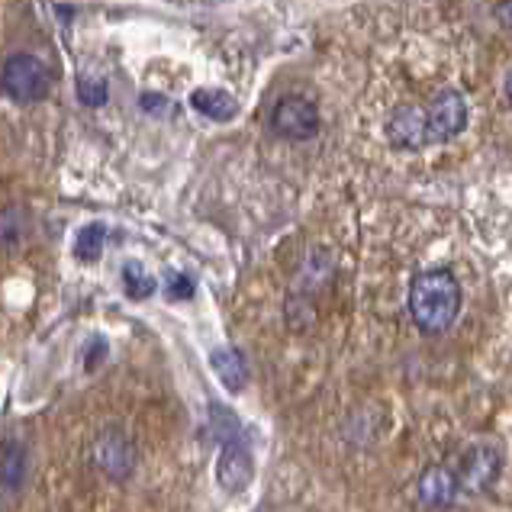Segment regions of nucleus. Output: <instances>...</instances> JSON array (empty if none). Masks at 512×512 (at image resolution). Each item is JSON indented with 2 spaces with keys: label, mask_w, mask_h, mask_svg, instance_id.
<instances>
[{
  "label": "nucleus",
  "mask_w": 512,
  "mask_h": 512,
  "mask_svg": "<svg viewBox=\"0 0 512 512\" xmlns=\"http://www.w3.org/2000/svg\"><path fill=\"white\" fill-rule=\"evenodd\" d=\"M461 284L458 277L451 274L448 268H432L416 274L413 287H409V316L413 323L429 332L438 335L451 329V323L461 313Z\"/></svg>",
  "instance_id": "obj_1"
},
{
  "label": "nucleus",
  "mask_w": 512,
  "mask_h": 512,
  "mask_svg": "<svg viewBox=\"0 0 512 512\" xmlns=\"http://www.w3.org/2000/svg\"><path fill=\"white\" fill-rule=\"evenodd\" d=\"M0 87H4V94L10 100H17V104H36V100H46L52 91V71L42 65L36 55L17 52L4 62Z\"/></svg>",
  "instance_id": "obj_2"
},
{
  "label": "nucleus",
  "mask_w": 512,
  "mask_h": 512,
  "mask_svg": "<svg viewBox=\"0 0 512 512\" xmlns=\"http://www.w3.org/2000/svg\"><path fill=\"white\" fill-rule=\"evenodd\" d=\"M271 129L290 142H306L319 133V110L310 97L284 94L271 110Z\"/></svg>",
  "instance_id": "obj_3"
},
{
  "label": "nucleus",
  "mask_w": 512,
  "mask_h": 512,
  "mask_svg": "<svg viewBox=\"0 0 512 512\" xmlns=\"http://www.w3.org/2000/svg\"><path fill=\"white\" fill-rule=\"evenodd\" d=\"M422 110H426V142L429 145L448 142V139H455L458 133H464L467 116H471L464 94L455 91V87H445V91Z\"/></svg>",
  "instance_id": "obj_4"
},
{
  "label": "nucleus",
  "mask_w": 512,
  "mask_h": 512,
  "mask_svg": "<svg viewBox=\"0 0 512 512\" xmlns=\"http://www.w3.org/2000/svg\"><path fill=\"white\" fill-rule=\"evenodd\" d=\"M458 487L461 493H484L496 484L500 477V451L490 442H477L464 451L461 467H458Z\"/></svg>",
  "instance_id": "obj_5"
},
{
  "label": "nucleus",
  "mask_w": 512,
  "mask_h": 512,
  "mask_svg": "<svg viewBox=\"0 0 512 512\" xmlns=\"http://www.w3.org/2000/svg\"><path fill=\"white\" fill-rule=\"evenodd\" d=\"M255 477V461L248 455V445L239 435L223 438V451L216 461V480L226 493H242Z\"/></svg>",
  "instance_id": "obj_6"
},
{
  "label": "nucleus",
  "mask_w": 512,
  "mask_h": 512,
  "mask_svg": "<svg viewBox=\"0 0 512 512\" xmlns=\"http://www.w3.org/2000/svg\"><path fill=\"white\" fill-rule=\"evenodd\" d=\"M94 464L110 480H126L129 474H133V467H136V448L123 432L107 429L94 442Z\"/></svg>",
  "instance_id": "obj_7"
},
{
  "label": "nucleus",
  "mask_w": 512,
  "mask_h": 512,
  "mask_svg": "<svg viewBox=\"0 0 512 512\" xmlns=\"http://www.w3.org/2000/svg\"><path fill=\"white\" fill-rule=\"evenodd\" d=\"M387 133H390V142L397 145V149H406V152L426 149L429 145L426 142V110L413 107V104H400L390 113Z\"/></svg>",
  "instance_id": "obj_8"
},
{
  "label": "nucleus",
  "mask_w": 512,
  "mask_h": 512,
  "mask_svg": "<svg viewBox=\"0 0 512 512\" xmlns=\"http://www.w3.org/2000/svg\"><path fill=\"white\" fill-rule=\"evenodd\" d=\"M416 493H419V503L429 506V509H448L451 503L458 500V474L451 471V467H442V464H432L422 471L419 484H416Z\"/></svg>",
  "instance_id": "obj_9"
},
{
  "label": "nucleus",
  "mask_w": 512,
  "mask_h": 512,
  "mask_svg": "<svg viewBox=\"0 0 512 512\" xmlns=\"http://www.w3.org/2000/svg\"><path fill=\"white\" fill-rule=\"evenodd\" d=\"M190 107H194L200 116H210L216 123L236 120V113H239L236 97L226 91H216V87H197V91L190 94Z\"/></svg>",
  "instance_id": "obj_10"
},
{
  "label": "nucleus",
  "mask_w": 512,
  "mask_h": 512,
  "mask_svg": "<svg viewBox=\"0 0 512 512\" xmlns=\"http://www.w3.org/2000/svg\"><path fill=\"white\" fill-rule=\"evenodd\" d=\"M210 364L216 377L223 380V387L232 393H242L248 384V368H245V358L239 355L236 348H213L210 351Z\"/></svg>",
  "instance_id": "obj_11"
},
{
  "label": "nucleus",
  "mask_w": 512,
  "mask_h": 512,
  "mask_svg": "<svg viewBox=\"0 0 512 512\" xmlns=\"http://www.w3.org/2000/svg\"><path fill=\"white\" fill-rule=\"evenodd\" d=\"M26 480V448L20 442H10L0 451V484L7 490H20Z\"/></svg>",
  "instance_id": "obj_12"
},
{
  "label": "nucleus",
  "mask_w": 512,
  "mask_h": 512,
  "mask_svg": "<svg viewBox=\"0 0 512 512\" xmlns=\"http://www.w3.org/2000/svg\"><path fill=\"white\" fill-rule=\"evenodd\" d=\"M123 284H126V294L133 300H145L155 294V277L145 271L142 261H126L123 265Z\"/></svg>",
  "instance_id": "obj_13"
},
{
  "label": "nucleus",
  "mask_w": 512,
  "mask_h": 512,
  "mask_svg": "<svg viewBox=\"0 0 512 512\" xmlns=\"http://www.w3.org/2000/svg\"><path fill=\"white\" fill-rule=\"evenodd\" d=\"M104 245H107V226L104 223H91V226H84L78 232V239H75V255L81 261H97L100 252H104Z\"/></svg>",
  "instance_id": "obj_14"
},
{
  "label": "nucleus",
  "mask_w": 512,
  "mask_h": 512,
  "mask_svg": "<svg viewBox=\"0 0 512 512\" xmlns=\"http://www.w3.org/2000/svg\"><path fill=\"white\" fill-rule=\"evenodd\" d=\"M78 100L84 107H104L110 100V87L104 78H81L78 81Z\"/></svg>",
  "instance_id": "obj_15"
},
{
  "label": "nucleus",
  "mask_w": 512,
  "mask_h": 512,
  "mask_svg": "<svg viewBox=\"0 0 512 512\" xmlns=\"http://www.w3.org/2000/svg\"><path fill=\"white\" fill-rule=\"evenodd\" d=\"M168 297H171V300H187V297H194V281H190L187 274L171 271V274H168Z\"/></svg>",
  "instance_id": "obj_16"
},
{
  "label": "nucleus",
  "mask_w": 512,
  "mask_h": 512,
  "mask_svg": "<svg viewBox=\"0 0 512 512\" xmlns=\"http://www.w3.org/2000/svg\"><path fill=\"white\" fill-rule=\"evenodd\" d=\"M107 355V342L104 339H94L91 345H87V355H84V364H87V371H94L97 364H100V358Z\"/></svg>",
  "instance_id": "obj_17"
},
{
  "label": "nucleus",
  "mask_w": 512,
  "mask_h": 512,
  "mask_svg": "<svg viewBox=\"0 0 512 512\" xmlns=\"http://www.w3.org/2000/svg\"><path fill=\"white\" fill-rule=\"evenodd\" d=\"M142 107L149 110V113H165L168 100H165V97H155V94H145V97H142Z\"/></svg>",
  "instance_id": "obj_18"
},
{
  "label": "nucleus",
  "mask_w": 512,
  "mask_h": 512,
  "mask_svg": "<svg viewBox=\"0 0 512 512\" xmlns=\"http://www.w3.org/2000/svg\"><path fill=\"white\" fill-rule=\"evenodd\" d=\"M509 7H512V0H503V4H500V23H503V29H509Z\"/></svg>",
  "instance_id": "obj_19"
}]
</instances>
